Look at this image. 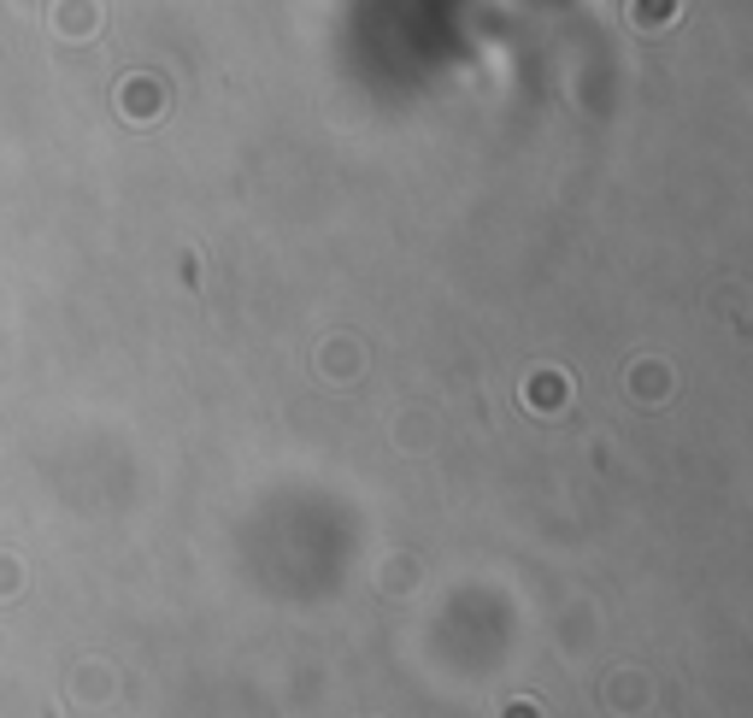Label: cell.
<instances>
[{
    "mask_svg": "<svg viewBox=\"0 0 753 718\" xmlns=\"http://www.w3.org/2000/svg\"><path fill=\"white\" fill-rule=\"evenodd\" d=\"M124 107L136 112V124H153V112H159V89L141 95V83H124Z\"/></svg>",
    "mask_w": 753,
    "mask_h": 718,
    "instance_id": "cell-1",
    "label": "cell"
}]
</instances>
